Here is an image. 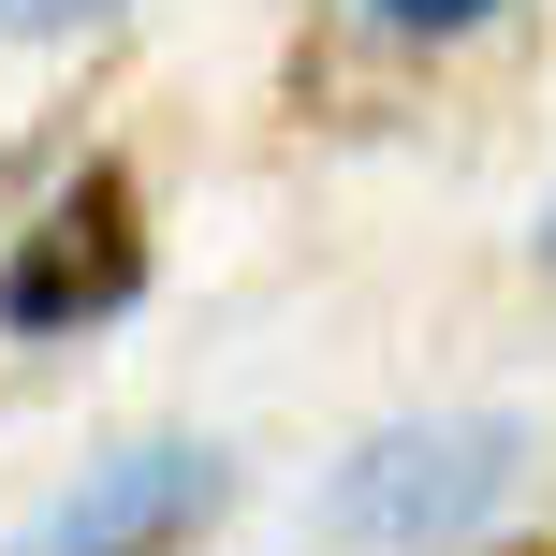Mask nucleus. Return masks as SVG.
<instances>
[{"label": "nucleus", "mask_w": 556, "mask_h": 556, "mask_svg": "<svg viewBox=\"0 0 556 556\" xmlns=\"http://www.w3.org/2000/svg\"><path fill=\"white\" fill-rule=\"evenodd\" d=\"M513 483H528V425L513 410H425V425H381V440L323 483L307 528L337 556H440V542L498 528Z\"/></svg>", "instance_id": "f257e3e1"}, {"label": "nucleus", "mask_w": 556, "mask_h": 556, "mask_svg": "<svg viewBox=\"0 0 556 556\" xmlns=\"http://www.w3.org/2000/svg\"><path fill=\"white\" fill-rule=\"evenodd\" d=\"M147 293V191L117 162H74L0 235V337H88Z\"/></svg>", "instance_id": "f03ea898"}, {"label": "nucleus", "mask_w": 556, "mask_h": 556, "mask_svg": "<svg viewBox=\"0 0 556 556\" xmlns=\"http://www.w3.org/2000/svg\"><path fill=\"white\" fill-rule=\"evenodd\" d=\"M205 513H220V454L205 440H132L117 469H88L15 556H176Z\"/></svg>", "instance_id": "7ed1b4c3"}, {"label": "nucleus", "mask_w": 556, "mask_h": 556, "mask_svg": "<svg viewBox=\"0 0 556 556\" xmlns=\"http://www.w3.org/2000/svg\"><path fill=\"white\" fill-rule=\"evenodd\" d=\"M117 0H0V29H15V45H59V29H103Z\"/></svg>", "instance_id": "20e7f679"}, {"label": "nucleus", "mask_w": 556, "mask_h": 556, "mask_svg": "<svg viewBox=\"0 0 556 556\" xmlns=\"http://www.w3.org/2000/svg\"><path fill=\"white\" fill-rule=\"evenodd\" d=\"M381 29H483V15H513V0H366Z\"/></svg>", "instance_id": "39448f33"}, {"label": "nucleus", "mask_w": 556, "mask_h": 556, "mask_svg": "<svg viewBox=\"0 0 556 556\" xmlns=\"http://www.w3.org/2000/svg\"><path fill=\"white\" fill-rule=\"evenodd\" d=\"M15 176H29V162H15V147H0V205H15Z\"/></svg>", "instance_id": "423d86ee"}, {"label": "nucleus", "mask_w": 556, "mask_h": 556, "mask_svg": "<svg viewBox=\"0 0 556 556\" xmlns=\"http://www.w3.org/2000/svg\"><path fill=\"white\" fill-rule=\"evenodd\" d=\"M542 264H556V220H542Z\"/></svg>", "instance_id": "0eeeda50"}]
</instances>
